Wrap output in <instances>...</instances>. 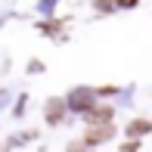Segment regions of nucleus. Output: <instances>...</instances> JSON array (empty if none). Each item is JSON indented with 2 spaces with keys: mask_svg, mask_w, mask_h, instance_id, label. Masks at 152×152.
I'll use <instances>...</instances> for the list:
<instances>
[{
  "mask_svg": "<svg viewBox=\"0 0 152 152\" xmlns=\"http://www.w3.org/2000/svg\"><path fill=\"white\" fill-rule=\"evenodd\" d=\"M112 134H115L112 121H99V124H90V130L84 134V146H96V143H106V140H112Z\"/></svg>",
  "mask_w": 152,
  "mask_h": 152,
  "instance_id": "obj_1",
  "label": "nucleus"
},
{
  "mask_svg": "<svg viewBox=\"0 0 152 152\" xmlns=\"http://www.w3.org/2000/svg\"><path fill=\"white\" fill-rule=\"evenodd\" d=\"M62 118H65V99H50L47 102V121L59 124Z\"/></svg>",
  "mask_w": 152,
  "mask_h": 152,
  "instance_id": "obj_2",
  "label": "nucleus"
},
{
  "mask_svg": "<svg viewBox=\"0 0 152 152\" xmlns=\"http://www.w3.org/2000/svg\"><path fill=\"white\" fill-rule=\"evenodd\" d=\"M149 130H152V124H149V121H130L127 134H130V137H140V134H149Z\"/></svg>",
  "mask_w": 152,
  "mask_h": 152,
  "instance_id": "obj_5",
  "label": "nucleus"
},
{
  "mask_svg": "<svg viewBox=\"0 0 152 152\" xmlns=\"http://www.w3.org/2000/svg\"><path fill=\"white\" fill-rule=\"evenodd\" d=\"M112 93H118V90H115V87H99V90H96V96H112Z\"/></svg>",
  "mask_w": 152,
  "mask_h": 152,
  "instance_id": "obj_6",
  "label": "nucleus"
},
{
  "mask_svg": "<svg viewBox=\"0 0 152 152\" xmlns=\"http://www.w3.org/2000/svg\"><path fill=\"white\" fill-rule=\"evenodd\" d=\"M93 96H96V93H90V90H78V96H72V106L81 109V112H87L90 102H93Z\"/></svg>",
  "mask_w": 152,
  "mask_h": 152,
  "instance_id": "obj_4",
  "label": "nucleus"
},
{
  "mask_svg": "<svg viewBox=\"0 0 152 152\" xmlns=\"http://www.w3.org/2000/svg\"><path fill=\"white\" fill-rule=\"evenodd\" d=\"M96 6H99V10H112L115 0H96Z\"/></svg>",
  "mask_w": 152,
  "mask_h": 152,
  "instance_id": "obj_7",
  "label": "nucleus"
},
{
  "mask_svg": "<svg viewBox=\"0 0 152 152\" xmlns=\"http://www.w3.org/2000/svg\"><path fill=\"white\" fill-rule=\"evenodd\" d=\"M121 152H137V143H127V146H121Z\"/></svg>",
  "mask_w": 152,
  "mask_h": 152,
  "instance_id": "obj_9",
  "label": "nucleus"
},
{
  "mask_svg": "<svg viewBox=\"0 0 152 152\" xmlns=\"http://www.w3.org/2000/svg\"><path fill=\"white\" fill-rule=\"evenodd\" d=\"M115 3H118V6H127V10H130V6H137V0H115Z\"/></svg>",
  "mask_w": 152,
  "mask_h": 152,
  "instance_id": "obj_8",
  "label": "nucleus"
},
{
  "mask_svg": "<svg viewBox=\"0 0 152 152\" xmlns=\"http://www.w3.org/2000/svg\"><path fill=\"white\" fill-rule=\"evenodd\" d=\"M84 115H87V118H84L87 124H99V121H112V109H106V106H102V109H99V106H96V109H87Z\"/></svg>",
  "mask_w": 152,
  "mask_h": 152,
  "instance_id": "obj_3",
  "label": "nucleus"
}]
</instances>
